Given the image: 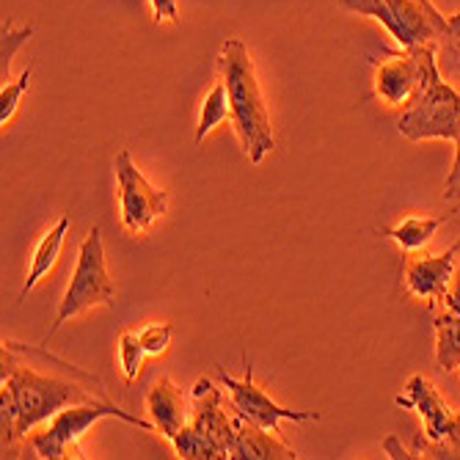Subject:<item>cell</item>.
I'll list each match as a JSON object with an SVG mask.
<instances>
[{"label": "cell", "mask_w": 460, "mask_h": 460, "mask_svg": "<svg viewBox=\"0 0 460 460\" xmlns=\"http://www.w3.org/2000/svg\"><path fill=\"white\" fill-rule=\"evenodd\" d=\"M232 460H296L301 457L276 430L254 425L234 413V444Z\"/></svg>", "instance_id": "cell-12"}, {"label": "cell", "mask_w": 460, "mask_h": 460, "mask_svg": "<svg viewBox=\"0 0 460 460\" xmlns=\"http://www.w3.org/2000/svg\"><path fill=\"white\" fill-rule=\"evenodd\" d=\"M433 48H436V66L441 77L460 83V12L447 17Z\"/></svg>", "instance_id": "cell-17"}, {"label": "cell", "mask_w": 460, "mask_h": 460, "mask_svg": "<svg viewBox=\"0 0 460 460\" xmlns=\"http://www.w3.org/2000/svg\"><path fill=\"white\" fill-rule=\"evenodd\" d=\"M436 56L433 45L411 48V50H397L386 53V58H369L375 66V97L386 102L389 108H405L413 94L420 92L428 61Z\"/></svg>", "instance_id": "cell-9"}, {"label": "cell", "mask_w": 460, "mask_h": 460, "mask_svg": "<svg viewBox=\"0 0 460 460\" xmlns=\"http://www.w3.org/2000/svg\"><path fill=\"white\" fill-rule=\"evenodd\" d=\"M108 416H116V420L128 422L133 428H141V430H157L155 422H146V420H141V416H133L128 411H121L111 400H92V402L69 405L61 413H56L53 420H50V425L31 438V447H33L36 457H41V460L86 457V455H83V449H80L83 436H86L89 428H94L100 420H108Z\"/></svg>", "instance_id": "cell-6"}, {"label": "cell", "mask_w": 460, "mask_h": 460, "mask_svg": "<svg viewBox=\"0 0 460 460\" xmlns=\"http://www.w3.org/2000/svg\"><path fill=\"white\" fill-rule=\"evenodd\" d=\"M69 224H72V218L69 216H61L58 224L50 226L45 234H41V240L36 243L33 257H31V268H28V279H25L22 292H20V301L28 298V292L39 284V279H45L56 268V262L61 257V248H64V240L69 234Z\"/></svg>", "instance_id": "cell-14"}, {"label": "cell", "mask_w": 460, "mask_h": 460, "mask_svg": "<svg viewBox=\"0 0 460 460\" xmlns=\"http://www.w3.org/2000/svg\"><path fill=\"white\" fill-rule=\"evenodd\" d=\"M221 384L229 392L232 411L237 416H243V420L262 425L268 430L279 433V425L284 420H289V422H317V420H323L320 411H292V408L279 405L262 386L254 384V367H251L248 361H245V372H243L240 381H234L226 369H221Z\"/></svg>", "instance_id": "cell-10"}, {"label": "cell", "mask_w": 460, "mask_h": 460, "mask_svg": "<svg viewBox=\"0 0 460 460\" xmlns=\"http://www.w3.org/2000/svg\"><path fill=\"white\" fill-rule=\"evenodd\" d=\"M146 411L152 416V422L157 428L160 436L165 438H174L185 422L190 420L188 416V405L182 397V389L172 381V378H160L152 384V389L146 392Z\"/></svg>", "instance_id": "cell-13"}, {"label": "cell", "mask_w": 460, "mask_h": 460, "mask_svg": "<svg viewBox=\"0 0 460 460\" xmlns=\"http://www.w3.org/2000/svg\"><path fill=\"white\" fill-rule=\"evenodd\" d=\"M457 257H460V240L452 243L444 254H405L402 273L411 296L430 304L441 301L452 284Z\"/></svg>", "instance_id": "cell-11"}, {"label": "cell", "mask_w": 460, "mask_h": 460, "mask_svg": "<svg viewBox=\"0 0 460 460\" xmlns=\"http://www.w3.org/2000/svg\"><path fill=\"white\" fill-rule=\"evenodd\" d=\"M146 356H163L174 340V323H152L138 331Z\"/></svg>", "instance_id": "cell-22"}, {"label": "cell", "mask_w": 460, "mask_h": 460, "mask_svg": "<svg viewBox=\"0 0 460 460\" xmlns=\"http://www.w3.org/2000/svg\"><path fill=\"white\" fill-rule=\"evenodd\" d=\"M394 402L422 416V433L411 444L413 457L460 460V411H452L447 405L430 378L411 375L405 392L397 394Z\"/></svg>", "instance_id": "cell-5"}, {"label": "cell", "mask_w": 460, "mask_h": 460, "mask_svg": "<svg viewBox=\"0 0 460 460\" xmlns=\"http://www.w3.org/2000/svg\"><path fill=\"white\" fill-rule=\"evenodd\" d=\"M108 400L94 397L89 389L77 386L75 381L41 375L25 364L14 361V353L4 348V389H0V433H4V452L25 438L36 425L53 420L69 405Z\"/></svg>", "instance_id": "cell-1"}, {"label": "cell", "mask_w": 460, "mask_h": 460, "mask_svg": "<svg viewBox=\"0 0 460 460\" xmlns=\"http://www.w3.org/2000/svg\"><path fill=\"white\" fill-rule=\"evenodd\" d=\"M226 119H232V105H229V92L226 83L218 80L210 89V94L201 102V113H199V124H196V144H204V138L210 136L218 124H224Z\"/></svg>", "instance_id": "cell-18"}, {"label": "cell", "mask_w": 460, "mask_h": 460, "mask_svg": "<svg viewBox=\"0 0 460 460\" xmlns=\"http://www.w3.org/2000/svg\"><path fill=\"white\" fill-rule=\"evenodd\" d=\"M441 224H447V216H438V218H433V216H408L397 226L381 229V234L394 240L402 248V254H416V251H422L436 237Z\"/></svg>", "instance_id": "cell-15"}, {"label": "cell", "mask_w": 460, "mask_h": 460, "mask_svg": "<svg viewBox=\"0 0 460 460\" xmlns=\"http://www.w3.org/2000/svg\"><path fill=\"white\" fill-rule=\"evenodd\" d=\"M116 185H119V216L121 224L133 234L149 232V226L169 213V190L155 188L141 169L133 163L130 152L116 155Z\"/></svg>", "instance_id": "cell-8"}, {"label": "cell", "mask_w": 460, "mask_h": 460, "mask_svg": "<svg viewBox=\"0 0 460 460\" xmlns=\"http://www.w3.org/2000/svg\"><path fill=\"white\" fill-rule=\"evenodd\" d=\"M221 80L226 83L232 105V128L240 138V146L251 163H262L265 155L276 146L270 111L260 89L254 58L240 39H226L221 56Z\"/></svg>", "instance_id": "cell-2"}, {"label": "cell", "mask_w": 460, "mask_h": 460, "mask_svg": "<svg viewBox=\"0 0 460 460\" xmlns=\"http://www.w3.org/2000/svg\"><path fill=\"white\" fill-rule=\"evenodd\" d=\"M144 358H146V350L141 345L138 331H124L121 337H119V367H121L124 381L136 384L138 372L144 367Z\"/></svg>", "instance_id": "cell-19"}, {"label": "cell", "mask_w": 460, "mask_h": 460, "mask_svg": "<svg viewBox=\"0 0 460 460\" xmlns=\"http://www.w3.org/2000/svg\"><path fill=\"white\" fill-rule=\"evenodd\" d=\"M422 4H433V0H422Z\"/></svg>", "instance_id": "cell-27"}, {"label": "cell", "mask_w": 460, "mask_h": 460, "mask_svg": "<svg viewBox=\"0 0 460 460\" xmlns=\"http://www.w3.org/2000/svg\"><path fill=\"white\" fill-rule=\"evenodd\" d=\"M152 4V20L160 22H180V6L177 0H149Z\"/></svg>", "instance_id": "cell-24"}, {"label": "cell", "mask_w": 460, "mask_h": 460, "mask_svg": "<svg viewBox=\"0 0 460 460\" xmlns=\"http://www.w3.org/2000/svg\"><path fill=\"white\" fill-rule=\"evenodd\" d=\"M436 325V364L441 372L460 369V314L444 306V314L433 317Z\"/></svg>", "instance_id": "cell-16"}, {"label": "cell", "mask_w": 460, "mask_h": 460, "mask_svg": "<svg viewBox=\"0 0 460 460\" xmlns=\"http://www.w3.org/2000/svg\"><path fill=\"white\" fill-rule=\"evenodd\" d=\"M384 449H386V452H389V457H394V460H400V457L413 460V452H411V449H405V447H400L397 436H389V438L384 441Z\"/></svg>", "instance_id": "cell-26"}, {"label": "cell", "mask_w": 460, "mask_h": 460, "mask_svg": "<svg viewBox=\"0 0 460 460\" xmlns=\"http://www.w3.org/2000/svg\"><path fill=\"white\" fill-rule=\"evenodd\" d=\"M193 411L185 428L172 438L174 449L185 460H221L232 455L234 444V411L224 408V392L210 381L199 378L193 384Z\"/></svg>", "instance_id": "cell-3"}, {"label": "cell", "mask_w": 460, "mask_h": 460, "mask_svg": "<svg viewBox=\"0 0 460 460\" xmlns=\"http://www.w3.org/2000/svg\"><path fill=\"white\" fill-rule=\"evenodd\" d=\"M31 36H33V25H22V28H14L12 22L4 25V48H0V77H4V83H9L14 56Z\"/></svg>", "instance_id": "cell-21"}, {"label": "cell", "mask_w": 460, "mask_h": 460, "mask_svg": "<svg viewBox=\"0 0 460 460\" xmlns=\"http://www.w3.org/2000/svg\"><path fill=\"white\" fill-rule=\"evenodd\" d=\"M111 304H113V281H111L108 265H105L102 232H100V226H92L86 240L80 243L72 281L64 292V301L58 306V314L50 325V333L45 342H50L53 333L72 317H80L83 312H89L94 306H111Z\"/></svg>", "instance_id": "cell-7"}, {"label": "cell", "mask_w": 460, "mask_h": 460, "mask_svg": "<svg viewBox=\"0 0 460 460\" xmlns=\"http://www.w3.org/2000/svg\"><path fill=\"white\" fill-rule=\"evenodd\" d=\"M397 133L408 141H455L460 136V92L441 77L436 56L425 80L397 119Z\"/></svg>", "instance_id": "cell-4"}, {"label": "cell", "mask_w": 460, "mask_h": 460, "mask_svg": "<svg viewBox=\"0 0 460 460\" xmlns=\"http://www.w3.org/2000/svg\"><path fill=\"white\" fill-rule=\"evenodd\" d=\"M33 64H28L22 69V75L14 80V83H4V89H0V124H12V119L17 116L20 111V102H22V94L28 92L31 86V77H33Z\"/></svg>", "instance_id": "cell-20"}, {"label": "cell", "mask_w": 460, "mask_h": 460, "mask_svg": "<svg viewBox=\"0 0 460 460\" xmlns=\"http://www.w3.org/2000/svg\"><path fill=\"white\" fill-rule=\"evenodd\" d=\"M444 199L447 201H460V136L455 138V160H452V169L444 185Z\"/></svg>", "instance_id": "cell-23"}, {"label": "cell", "mask_w": 460, "mask_h": 460, "mask_svg": "<svg viewBox=\"0 0 460 460\" xmlns=\"http://www.w3.org/2000/svg\"><path fill=\"white\" fill-rule=\"evenodd\" d=\"M441 304H444L449 312H457V314H460V257H457V268H455L452 284H449V289H447V296L441 298Z\"/></svg>", "instance_id": "cell-25"}]
</instances>
